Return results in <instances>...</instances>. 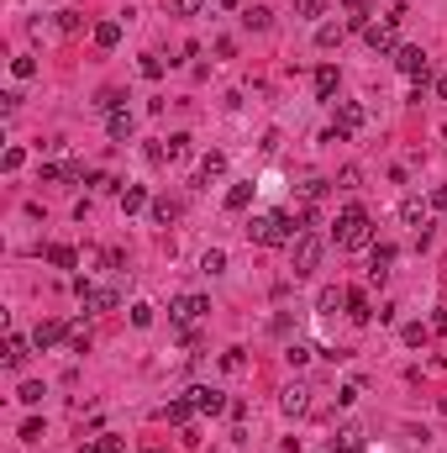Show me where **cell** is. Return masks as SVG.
I'll return each instance as SVG.
<instances>
[{
	"label": "cell",
	"instance_id": "obj_27",
	"mask_svg": "<svg viewBox=\"0 0 447 453\" xmlns=\"http://www.w3.org/2000/svg\"><path fill=\"white\" fill-rule=\"evenodd\" d=\"M226 269V253L221 248H206V253H200V274H221Z\"/></svg>",
	"mask_w": 447,
	"mask_h": 453
},
{
	"label": "cell",
	"instance_id": "obj_43",
	"mask_svg": "<svg viewBox=\"0 0 447 453\" xmlns=\"http://www.w3.org/2000/svg\"><path fill=\"white\" fill-rule=\"evenodd\" d=\"M85 184H95V190H116V179H111V175H85Z\"/></svg>",
	"mask_w": 447,
	"mask_h": 453
},
{
	"label": "cell",
	"instance_id": "obj_28",
	"mask_svg": "<svg viewBox=\"0 0 447 453\" xmlns=\"http://www.w3.org/2000/svg\"><path fill=\"white\" fill-rule=\"evenodd\" d=\"M327 190H332L327 179H305V184H300V201H310V206H316V201H327Z\"/></svg>",
	"mask_w": 447,
	"mask_h": 453
},
{
	"label": "cell",
	"instance_id": "obj_34",
	"mask_svg": "<svg viewBox=\"0 0 447 453\" xmlns=\"http://www.w3.org/2000/svg\"><path fill=\"white\" fill-rule=\"evenodd\" d=\"M132 327H153V306H147V301L132 306Z\"/></svg>",
	"mask_w": 447,
	"mask_h": 453
},
{
	"label": "cell",
	"instance_id": "obj_20",
	"mask_svg": "<svg viewBox=\"0 0 447 453\" xmlns=\"http://www.w3.org/2000/svg\"><path fill=\"white\" fill-rule=\"evenodd\" d=\"M337 306H347V290H342V285H327V290H321V296H316V311L337 316Z\"/></svg>",
	"mask_w": 447,
	"mask_h": 453
},
{
	"label": "cell",
	"instance_id": "obj_11",
	"mask_svg": "<svg viewBox=\"0 0 447 453\" xmlns=\"http://www.w3.org/2000/svg\"><path fill=\"white\" fill-rule=\"evenodd\" d=\"M63 338H69V327H63V322H37V332H32L37 353H43V348H58Z\"/></svg>",
	"mask_w": 447,
	"mask_h": 453
},
{
	"label": "cell",
	"instance_id": "obj_19",
	"mask_svg": "<svg viewBox=\"0 0 447 453\" xmlns=\"http://www.w3.org/2000/svg\"><path fill=\"white\" fill-rule=\"evenodd\" d=\"M310 85H316V100H332V95H337V69H332V63H321Z\"/></svg>",
	"mask_w": 447,
	"mask_h": 453
},
{
	"label": "cell",
	"instance_id": "obj_14",
	"mask_svg": "<svg viewBox=\"0 0 447 453\" xmlns=\"http://www.w3.org/2000/svg\"><path fill=\"white\" fill-rule=\"evenodd\" d=\"M221 175H226V153H206V158H200L195 184H211V179H221Z\"/></svg>",
	"mask_w": 447,
	"mask_h": 453
},
{
	"label": "cell",
	"instance_id": "obj_33",
	"mask_svg": "<svg viewBox=\"0 0 447 453\" xmlns=\"http://www.w3.org/2000/svg\"><path fill=\"white\" fill-rule=\"evenodd\" d=\"M16 401H21V406H37V401H43V385H37V380H26V385H21V395H16Z\"/></svg>",
	"mask_w": 447,
	"mask_h": 453
},
{
	"label": "cell",
	"instance_id": "obj_6",
	"mask_svg": "<svg viewBox=\"0 0 447 453\" xmlns=\"http://www.w3.org/2000/svg\"><path fill=\"white\" fill-rule=\"evenodd\" d=\"M395 32H400L395 21H369L363 26V43H369L374 53H395Z\"/></svg>",
	"mask_w": 447,
	"mask_h": 453
},
{
	"label": "cell",
	"instance_id": "obj_46",
	"mask_svg": "<svg viewBox=\"0 0 447 453\" xmlns=\"http://www.w3.org/2000/svg\"><path fill=\"white\" fill-rule=\"evenodd\" d=\"M431 332H447V306H442L437 316H431Z\"/></svg>",
	"mask_w": 447,
	"mask_h": 453
},
{
	"label": "cell",
	"instance_id": "obj_35",
	"mask_svg": "<svg viewBox=\"0 0 447 453\" xmlns=\"http://www.w3.org/2000/svg\"><path fill=\"white\" fill-rule=\"evenodd\" d=\"M242 364H248V358H242V348H226V353H221V369H226V375H237Z\"/></svg>",
	"mask_w": 447,
	"mask_h": 453
},
{
	"label": "cell",
	"instance_id": "obj_31",
	"mask_svg": "<svg viewBox=\"0 0 447 453\" xmlns=\"http://www.w3.org/2000/svg\"><path fill=\"white\" fill-rule=\"evenodd\" d=\"M342 32H347V26H321V32H316V48H337V43H342Z\"/></svg>",
	"mask_w": 447,
	"mask_h": 453
},
{
	"label": "cell",
	"instance_id": "obj_40",
	"mask_svg": "<svg viewBox=\"0 0 447 453\" xmlns=\"http://www.w3.org/2000/svg\"><path fill=\"white\" fill-rule=\"evenodd\" d=\"M169 158H189V137L179 132V137H169Z\"/></svg>",
	"mask_w": 447,
	"mask_h": 453
},
{
	"label": "cell",
	"instance_id": "obj_18",
	"mask_svg": "<svg viewBox=\"0 0 447 453\" xmlns=\"http://www.w3.org/2000/svg\"><path fill=\"white\" fill-rule=\"evenodd\" d=\"M253 190H258V184H253V179L232 184V190H226V211H248V206H253Z\"/></svg>",
	"mask_w": 447,
	"mask_h": 453
},
{
	"label": "cell",
	"instance_id": "obj_32",
	"mask_svg": "<svg viewBox=\"0 0 447 453\" xmlns=\"http://www.w3.org/2000/svg\"><path fill=\"white\" fill-rule=\"evenodd\" d=\"M284 358H290L295 369H300V364H310V343H290V348H284Z\"/></svg>",
	"mask_w": 447,
	"mask_h": 453
},
{
	"label": "cell",
	"instance_id": "obj_13",
	"mask_svg": "<svg viewBox=\"0 0 447 453\" xmlns=\"http://www.w3.org/2000/svg\"><path fill=\"white\" fill-rule=\"evenodd\" d=\"M389 264H395V248H389V243H374V253H369V279H384Z\"/></svg>",
	"mask_w": 447,
	"mask_h": 453
},
{
	"label": "cell",
	"instance_id": "obj_26",
	"mask_svg": "<svg viewBox=\"0 0 447 453\" xmlns=\"http://www.w3.org/2000/svg\"><path fill=\"white\" fill-rule=\"evenodd\" d=\"M121 43V21H100L95 26V48H116Z\"/></svg>",
	"mask_w": 447,
	"mask_h": 453
},
{
	"label": "cell",
	"instance_id": "obj_45",
	"mask_svg": "<svg viewBox=\"0 0 447 453\" xmlns=\"http://www.w3.org/2000/svg\"><path fill=\"white\" fill-rule=\"evenodd\" d=\"M431 211H447V184H437V190H431Z\"/></svg>",
	"mask_w": 447,
	"mask_h": 453
},
{
	"label": "cell",
	"instance_id": "obj_29",
	"mask_svg": "<svg viewBox=\"0 0 447 453\" xmlns=\"http://www.w3.org/2000/svg\"><path fill=\"white\" fill-rule=\"evenodd\" d=\"M206 6H211V0H169V11H174V16H200Z\"/></svg>",
	"mask_w": 447,
	"mask_h": 453
},
{
	"label": "cell",
	"instance_id": "obj_38",
	"mask_svg": "<svg viewBox=\"0 0 447 453\" xmlns=\"http://www.w3.org/2000/svg\"><path fill=\"white\" fill-rule=\"evenodd\" d=\"M137 74H142V79H158V74H164V58H142Z\"/></svg>",
	"mask_w": 447,
	"mask_h": 453
},
{
	"label": "cell",
	"instance_id": "obj_5",
	"mask_svg": "<svg viewBox=\"0 0 447 453\" xmlns=\"http://www.w3.org/2000/svg\"><path fill=\"white\" fill-rule=\"evenodd\" d=\"M400 222L405 226H416V232H421V243L431 237V201H416V195H405L400 201Z\"/></svg>",
	"mask_w": 447,
	"mask_h": 453
},
{
	"label": "cell",
	"instance_id": "obj_7",
	"mask_svg": "<svg viewBox=\"0 0 447 453\" xmlns=\"http://www.w3.org/2000/svg\"><path fill=\"white\" fill-rule=\"evenodd\" d=\"M206 311H211L206 296H174L169 301V316H174V322H195V316H206Z\"/></svg>",
	"mask_w": 447,
	"mask_h": 453
},
{
	"label": "cell",
	"instance_id": "obj_22",
	"mask_svg": "<svg viewBox=\"0 0 447 453\" xmlns=\"http://www.w3.org/2000/svg\"><path fill=\"white\" fill-rule=\"evenodd\" d=\"M332 453H363V432L358 427H342L332 437Z\"/></svg>",
	"mask_w": 447,
	"mask_h": 453
},
{
	"label": "cell",
	"instance_id": "obj_39",
	"mask_svg": "<svg viewBox=\"0 0 447 453\" xmlns=\"http://www.w3.org/2000/svg\"><path fill=\"white\" fill-rule=\"evenodd\" d=\"M295 11H300V16H321V11H327V0H295Z\"/></svg>",
	"mask_w": 447,
	"mask_h": 453
},
{
	"label": "cell",
	"instance_id": "obj_23",
	"mask_svg": "<svg viewBox=\"0 0 447 453\" xmlns=\"http://www.w3.org/2000/svg\"><path fill=\"white\" fill-rule=\"evenodd\" d=\"M48 264H53V269H74L79 253H74L69 243H48Z\"/></svg>",
	"mask_w": 447,
	"mask_h": 453
},
{
	"label": "cell",
	"instance_id": "obj_8",
	"mask_svg": "<svg viewBox=\"0 0 447 453\" xmlns=\"http://www.w3.org/2000/svg\"><path fill=\"white\" fill-rule=\"evenodd\" d=\"M189 401H195V411H206V417H216V411H232V406H226V395L211 390V385H195V390H189Z\"/></svg>",
	"mask_w": 447,
	"mask_h": 453
},
{
	"label": "cell",
	"instance_id": "obj_21",
	"mask_svg": "<svg viewBox=\"0 0 447 453\" xmlns=\"http://www.w3.org/2000/svg\"><path fill=\"white\" fill-rule=\"evenodd\" d=\"M369 316H374V311H369V296H363V290H347V322L363 327Z\"/></svg>",
	"mask_w": 447,
	"mask_h": 453
},
{
	"label": "cell",
	"instance_id": "obj_42",
	"mask_svg": "<svg viewBox=\"0 0 447 453\" xmlns=\"http://www.w3.org/2000/svg\"><path fill=\"white\" fill-rule=\"evenodd\" d=\"M426 343V327H405V348H421Z\"/></svg>",
	"mask_w": 447,
	"mask_h": 453
},
{
	"label": "cell",
	"instance_id": "obj_50",
	"mask_svg": "<svg viewBox=\"0 0 447 453\" xmlns=\"http://www.w3.org/2000/svg\"><path fill=\"white\" fill-rule=\"evenodd\" d=\"M147 453H164V448H147Z\"/></svg>",
	"mask_w": 447,
	"mask_h": 453
},
{
	"label": "cell",
	"instance_id": "obj_30",
	"mask_svg": "<svg viewBox=\"0 0 447 453\" xmlns=\"http://www.w3.org/2000/svg\"><path fill=\"white\" fill-rule=\"evenodd\" d=\"M11 74H16V79H32V74H37V58H32V53H21V58H11Z\"/></svg>",
	"mask_w": 447,
	"mask_h": 453
},
{
	"label": "cell",
	"instance_id": "obj_10",
	"mask_svg": "<svg viewBox=\"0 0 447 453\" xmlns=\"http://www.w3.org/2000/svg\"><path fill=\"white\" fill-rule=\"evenodd\" d=\"M32 348H37L32 338H21V332H11V338H6V369H21L26 358H32Z\"/></svg>",
	"mask_w": 447,
	"mask_h": 453
},
{
	"label": "cell",
	"instance_id": "obj_2",
	"mask_svg": "<svg viewBox=\"0 0 447 453\" xmlns=\"http://www.w3.org/2000/svg\"><path fill=\"white\" fill-rule=\"evenodd\" d=\"M316 264H321V237L316 232H300L290 243V269H295V279H300V274H316Z\"/></svg>",
	"mask_w": 447,
	"mask_h": 453
},
{
	"label": "cell",
	"instance_id": "obj_44",
	"mask_svg": "<svg viewBox=\"0 0 447 453\" xmlns=\"http://www.w3.org/2000/svg\"><path fill=\"white\" fill-rule=\"evenodd\" d=\"M100 448H105V453H127V443H121L116 432H105V437H100Z\"/></svg>",
	"mask_w": 447,
	"mask_h": 453
},
{
	"label": "cell",
	"instance_id": "obj_47",
	"mask_svg": "<svg viewBox=\"0 0 447 453\" xmlns=\"http://www.w3.org/2000/svg\"><path fill=\"white\" fill-rule=\"evenodd\" d=\"M74 453H105V448H100V443H79Z\"/></svg>",
	"mask_w": 447,
	"mask_h": 453
},
{
	"label": "cell",
	"instance_id": "obj_24",
	"mask_svg": "<svg viewBox=\"0 0 447 453\" xmlns=\"http://www.w3.org/2000/svg\"><path fill=\"white\" fill-rule=\"evenodd\" d=\"M147 211H153V222H158V226H169V222H179V201H169V195H158V201H153V206H147Z\"/></svg>",
	"mask_w": 447,
	"mask_h": 453
},
{
	"label": "cell",
	"instance_id": "obj_15",
	"mask_svg": "<svg viewBox=\"0 0 447 453\" xmlns=\"http://www.w3.org/2000/svg\"><path fill=\"white\" fill-rule=\"evenodd\" d=\"M164 417L174 422V427H189V417H195V401H189V390L179 395V401H169V406H164Z\"/></svg>",
	"mask_w": 447,
	"mask_h": 453
},
{
	"label": "cell",
	"instance_id": "obj_37",
	"mask_svg": "<svg viewBox=\"0 0 447 453\" xmlns=\"http://www.w3.org/2000/svg\"><path fill=\"white\" fill-rule=\"evenodd\" d=\"M21 158H26L21 148H6V158H0V169H6V175H16V169H21Z\"/></svg>",
	"mask_w": 447,
	"mask_h": 453
},
{
	"label": "cell",
	"instance_id": "obj_36",
	"mask_svg": "<svg viewBox=\"0 0 447 453\" xmlns=\"http://www.w3.org/2000/svg\"><path fill=\"white\" fill-rule=\"evenodd\" d=\"M37 437H43V422L26 417V422H21V443H37Z\"/></svg>",
	"mask_w": 447,
	"mask_h": 453
},
{
	"label": "cell",
	"instance_id": "obj_41",
	"mask_svg": "<svg viewBox=\"0 0 447 453\" xmlns=\"http://www.w3.org/2000/svg\"><path fill=\"white\" fill-rule=\"evenodd\" d=\"M69 348H74V353H85V348H90V332H85V327H74V332H69Z\"/></svg>",
	"mask_w": 447,
	"mask_h": 453
},
{
	"label": "cell",
	"instance_id": "obj_49",
	"mask_svg": "<svg viewBox=\"0 0 447 453\" xmlns=\"http://www.w3.org/2000/svg\"><path fill=\"white\" fill-rule=\"evenodd\" d=\"M216 6H242V0H216Z\"/></svg>",
	"mask_w": 447,
	"mask_h": 453
},
{
	"label": "cell",
	"instance_id": "obj_17",
	"mask_svg": "<svg viewBox=\"0 0 447 453\" xmlns=\"http://www.w3.org/2000/svg\"><path fill=\"white\" fill-rule=\"evenodd\" d=\"M242 26H248V32H268V26H274V11L268 6H248L242 11Z\"/></svg>",
	"mask_w": 447,
	"mask_h": 453
},
{
	"label": "cell",
	"instance_id": "obj_1",
	"mask_svg": "<svg viewBox=\"0 0 447 453\" xmlns=\"http://www.w3.org/2000/svg\"><path fill=\"white\" fill-rule=\"evenodd\" d=\"M337 248L342 253H358V248H374V222H369V211L363 206H342L337 211Z\"/></svg>",
	"mask_w": 447,
	"mask_h": 453
},
{
	"label": "cell",
	"instance_id": "obj_3",
	"mask_svg": "<svg viewBox=\"0 0 447 453\" xmlns=\"http://www.w3.org/2000/svg\"><path fill=\"white\" fill-rule=\"evenodd\" d=\"M395 69L416 79V95H421V90L431 85V58H426L421 48H395Z\"/></svg>",
	"mask_w": 447,
	"mask_h": 453
},
{
	"label": "cell",
	"instance_id": "obj_25",
	"mask_svg": "<svg viewBox=\"0 0 447 453\" xmlns=\"http://www.w3.org/2000/svg\"><path fill=\"white\" fill-rule=\"evenodd\" d=\"M142 206H153V201H147V190H142V184H127V190H121V211L132 217V211H142Z\"/></svg>",
	"mask_w": 447,
	"mask_h": 453
},
{
	"label": "cell",
	"instance_id": "obj_48",
	"mask_svg": "<svg viewBox=\"0 0 447 453\" xmlns=\"http://www.w3.org/2000/svg\"><path fill=\"white\" fill-rule=\"evenodd\" d=\"M431 85H437V95L447 100V74H442V79H431Z\"/></svg>",
	"mask_w": 447,
	"mask_h": 453
},
{
	"label": "cell",
	"instance_id": "obj_12",
	"mask_svg": "<svg viewBox=\"0 0 447 453\" xmlns=\"http://www.w3.org/2000/svg\"><path fill=\"white\" fill-rule=\"evenodd\" d=\"M132 127H137V122H132V111H127V105L105 116V132H111V142H127V137H132Z\"/></svg>",
	"mask_w": 447,
	"mask_h": 453
},
{
	"label": "cell",
	"instance_id": "obj_9",
	"mask_svg": "<svg viewBox=\"0 0 447 453\" xmlns=\"http://www.w3.org/2000/svg\"><path fill=\"white\" fill-rule=\"evenodd\" d=\"M279 406H284V417H305V411H310V390H305V385H284Z\"/></svg>",
	"mask_w": 447,
	"mask_h": 453
},
{
	"label": "cell",
	"instance_id": "obj_16",
	"mask_svg": "<svg viewBox=\"0 0 447 453\" xmlns=\"http://www.w3.org/2000/svg\"><path fill=\"white\" fill-rule=\"evenodd\" d=\"M337 6L347 11V26H358V32L369 26V11H374V0H337Z\"/></svg>",
	"mask_w": 447,
	"mask_h": 453
},
{
	"label": "cell",
	"instance_id": "obj_4",
	"mask_svg": "<svg viewBox=\"0 0 447 453\" xmlns=\"http://www.w3.org/2000/svg\"><path fill=\"white\" fill-rule=\"evenodd\" d=\"M74 296L85 301V311H116L121 306V296L111 285H90V279H74Z\"/></svg>",
	"mask_w": 447,
	"mask_h": 453
}]
</instances>
